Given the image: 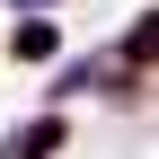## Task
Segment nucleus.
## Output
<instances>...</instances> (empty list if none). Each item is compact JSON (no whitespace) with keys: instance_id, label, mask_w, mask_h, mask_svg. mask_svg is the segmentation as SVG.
Instances as JSON below:
<instances>
[{"instance_id":"nucleus-4","label":"nucleus","mask_w":159,"mask_h":159,"mask_svg":"<svg viewBox=\"0 0 159 159\" xmlns=\"http://www.w3.org/2000/svg\"><path fill=\"white\" fill-rule=\"evenodd\" d=\"M9 9H18V18H53L62 0H9Z\"/></svg>"},{"instance_id":"nucleus-2","label":"nucleus","mask_w":159,"mask_h":159,"mask_svg":"<svg viewBox=\"0 0 159 159\" xmlns=\"http://www.w3.org/2000/svg\"><path fill=\"white\" fill-rule=\"evenodd\" d=\"M0 53H9V62H27V71H53V62H62V18H18Z\"/></svg>"},{"instance_id":"nucleus-3","label":"nucleus","mask_w":159,"mask_h":159,"mask_svg":"<svg viewBox=\"0 0 159 159\" xmlns=\"http://www.w3.org/2000/svg\"><path fill=\"white\" fill-rule=\"evenodd\" d=\"M115 62H124V71H159V9H142V18H133V27L124 35H115Z\"/></svg>"},{"instance_id":"nucleus-1","label":"nucleus","mask_w":159,"mask_h":159,"mask_svg":"<svg viewBox=\"0 0 159 159\" xmlns=\"http://www.w3.org/2000/svg\"><path fill=\"white\" fill-rule=\"evenodd\" d=\"M62 150H71V115H62V106H35L27 124L9 133V150H0V159H62Z\"/></svg>"}]
</instances>
